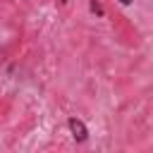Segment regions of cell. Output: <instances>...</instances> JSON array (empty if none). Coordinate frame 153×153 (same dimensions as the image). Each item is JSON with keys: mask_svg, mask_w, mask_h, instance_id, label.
Wrapping results in <instances>:
<instances>
[{"mask_svg": "<svg viewBox=\"0 0 153 153\" xmlns=\"http://www.w3.org/2000/svg\"><path fill=\"white\" fill-rule=\"evenodd\" d=\"M67 127H69V131H72V136L79 141V143H84L86 139H88V127L79 120V117H69L67 120Z\"/></svg>", "mask_w": 153, "mask_h": 153, "instance_id": "obj_1", "label": "cell"}, {"mask_svg": "<svg viewBox=\"0 0 153 153\" xmlns=\"http://www.w3.org/2000/svg\"><path fill=\"white\" fill-rule=\"evenodd\" d=\"M88 7H91V12H96V14H100V17L105 14V10L100 7V2H98V0H91V5H88Z\"/></svg>", "mask_w": 153, "mask_h": 153, "instance_id": "obj_2", "label": "cell"}, {"mask_svg": "<svg viewBox=\"0 0 153 153\" xmlns=\"http://www.w3.org/2000/svg\"><path fill=\"white\" fill-rule=\"evenodd\" d=\"M117 2H120V5H124V7H127V5H131V2H134V0H117Z\"/></svg>", "mask_w": 153, "mask_h": 153, "instance_id": "obj_3", "label": "cell"}]
</instances>
